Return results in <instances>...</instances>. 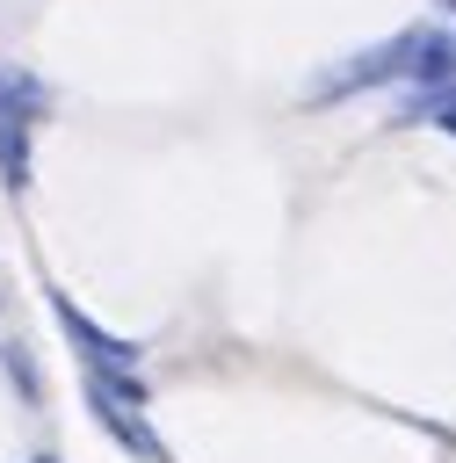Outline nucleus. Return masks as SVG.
Instances as JSON below:
<instances>
[{"label":"nucleus","mask_w":456,"mask_h":463,"mask_svg":"<svg viewBox=\"0 0 456 463\" xmlns=\"http://www.w3.org/2000/svg\"><path fill=\"white\" fill-rule=\"evenodd\" d=\"M420 51H427V29H398L391 43H376V51H355V58H340L333 72H318L311 101H340V94L391 87V80H405V87H413V72H420Z\"/></svg>","instance_id":"f257e3e1"},{"label":"nucleus","mask_w":456,"mask_h":463,"mask_svg":"<svg viewBox=\"0 0 456 463\" xmlns=\"http://www.w3.org/2000/svg\"><path fill=\"white\" fill-rule=\"evenodd\" d=\"M51 318H58V333L87 354V369H138V340H116V333H101L65 289H51Z\"/></svg>","instance_id":"f03ea898"},{"label":"nucleus","mask_w":456,"mask_h":463,"mask_svg":"<svg viewBox=\"0 0 456 463\" xmlns=\"http://www.w3.org/2000/svg\"><path fill=\"white\" fill-rule=\"evenodd\" d=\"M87 412H94V420H101V427L138 456V463H166V449H159V434L138 420V405H123V398H109L101 383H87Z\"/></svg>","instance_id":"7ed1b4c3"},{"label":"nucleus","mask_w":456,"mask_h":463,"mask_svg":"<svg viewBox=\"0 0 456 463\" xmlns=\"http://www.w3.org/2000/svg\"><path fill=\"white\" fill-rule=\"evenodd\" d=\"M43 109H51V94H43V80L0 58V123H36Z\"/></svg>","instance_id":"20e7f679"},{"label":"nucleus","mask_w":456,"mask_h":463,"mask_svg":"<svg viewBox=\"0 0 456 463\" xmlns=\"http://www.w3.org/2000/svg\"><path fill=\"white\" fill-rule=\"evenodd\" d=\"M398 123H442V130L456 137V80H449V87H413L405 109H398Z\"/></svg>","instance_id":"39448f33"},{"label":"nucleus","mask_w":456,"mask_h":463,"mask_svg":"<svg viewBox=\"0 0 456 463\" xmlns=\"http://www.w3.org/2000/svg\"><path fill=\"white\" fill-rule=\"evenodd\" d=\"M29 130L36 123H0V181L22 195L29 188Z\"/></svg>","instance_id":"423d86ee"},{"label":"nucleus","mask_w":456,"mask_h":463,"mask_svg":"<svg viewBox=\"0 0 456 463\" xmlns=\"http://www.w3.org/2000/svg\"><path fill=\"white\" fill-rule=\"evenodd\" d=\"M36 463H58V456H36Z\"/></svg>","instance_id":"0eeeda50"},{"label":"nucleus","mask_w":456,"mask_h":463,"mask_svg":"<svg viewBox=\"0 0 456 463\" xmlns=\"http://www.w3.org/2000/svg\"><path fill=\"white\" fill-rule=\"evenodd\" d=\"M449 7H456V0H449Z\"/></svg>","instance_id":"6e6552de"}]
</instances>
